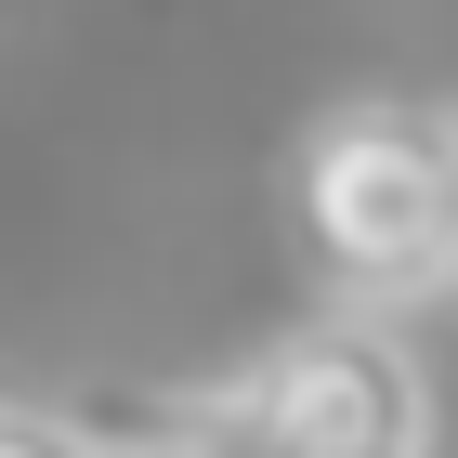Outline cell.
<instances>
[{"mask_svg": "<svg viewBox=\"0 0 458 458\" xmlns=\"http://www.w3.org/2000/svg\"><path fill=\"white\" fill-rule=\"evenodd\" d=\"M183 445H197V458H249L236 432H210V420H183Z\"/></svg>", "mask_w": 458, "mask_h": 458, "instance_id": "277c9868", "label": "cell"}, {"mask_svg": "<svg viewBox=\"0 0 458 458\" xmlns=\"http://www.w3.org/2000/svg\"><path fill=\"white\" fill-rule=\"evenodd\" d=\"M197 420L236 432L249 458H432V380H420V353L353 301V315H315L301 341H276Z\"/></svg>", "mask_w": 458, "mask_h": 458, "instance_id": "7a4b0ae2", "label": "cell"}, {"mask_svg": "<svg viewBox=\"0 0 458 458\" xmlns=\"http://www.w3.org/2000/svg\"><path fill=\"white\" fill-rule=\"evenodd\" d=\"M0 458H106V420H79V406H13V393H0Z\"/></svg>", "mask_w": 458, "mask_h": 458, "instance_id": "3957f363", "label": "cell"}, {"mask_svg": "<svg viewBox=\"0 0 458 458\" xmlns=\"http://www.w3.org/2000/svg\"><path fill=\"white\" fill-rule=\"evenodd\" d=\"M106 458H197V445H183V432H157V445H118V432H106Z\"/></svg>", "mask_w": 458, "mask_h": 458, "instance_id": "5b68a950", "label": "cell"}, {"mask_svg": "<svg viewBox=\"0 0 458 458\" xmlns=\"http://www.w3.org/2000/svg\"><path fill=\"white\" fill-rule=\"evenodd\" d=\"M301 249L315 276L367 315L432 301L458 276V118L367 92L301 131Z\"/></svg>", "mask_w": 458, "mask_h": 458, "instance_id": "6da1fadb", "label": "cell"}]
</instances>
